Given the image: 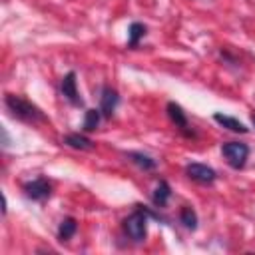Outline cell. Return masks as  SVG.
I'll use <instances>...</instances> for the list:
<instances>
[{
  "label": "cell",
  "instance_id": "14",
  "mask_svg": "<svg viewBox=\"0 0 255 255\" xmlns=\"http://www.w3.org/2000/svg\"><path fill=\"white\" fill-rule=\"evenodd\" d=\"M179 223H181L185 229L195 231V229H197V213H195V209L189 207V205H183V207L179 209Z\"/></svg>",
  "mask_w": 255,
  "mask_h": 255
},
{
  "label": "cell",
  "instance_id": "4",
  "mask_svg": "<svg viewBox=\"0 0 255 255\" xmlns=\"http://www.w3.org/2000/svg\"><path fill=\"white\" fill-rule=\"evenodd\" d=\"M26 197H30L32 201H46L52 195V185L46 177H36L32 181H26L22 185Z\"/></svg>",
  "mask_w": 255,
  "mask_h": 255
},
{
  "label": "cell",
  "instance_id": "2",
  "mask_svg": "<svg viewBox=\"0 0 255 255\" xmlns=\"http://www.w3.org/2000/svg\"><path fill=\"white\" fill-rule=\"evenodd\" d=\"M147 219H149V213H147V209L143 205H137V209L131 211L124 219V231L133 243H141L145 239V235H147Z\"/></svg>",
  "mask_w": 255,
  "mask_h": 255
},
{
  "label": "cell",
  "instance_id": "6",
  "mask_svg": "<svg viewBox=\"0 0 255 255\" xmlns=\"http://www.w3.org/2000/svg\"><path fill=\"white\" fill-rule=\"evenodd\" d=\"M167 116H169V120L175 124V128H177L185 137H193V135H195V131L191 129L189 120H187V116H185V112H183V108H181L179 104L169 102V104H167Z\"/></svg>",
  "mask_w": 255,
  "mask_h": 255
},
{
  "label": "cell",
  "instance_id": "1",
  "mask_svg": "<svg viewBox=\"0 0 255 255\" xmlns=\"http://www.w3.org/2000/svg\"><path fill=\"white\" fill-rule=\"evenodd\" d=\"M4 104L6 108L12 112L14 118L26 122V124H42V122H48V118L44 116V112L32 104L30 100L22 98V96H16V94H6L4 98Z\"/></svg>",
  "mask_w": 255,
  "mask_h": 255
},
{
  "label": "cell",
  "instance_id": "5",
  "mask_svg": "<svg viewBox=\"0 0 255 255\" xmlns=\"http://www.w3.org/2000/svg\"><path fill=\"white\" fill-rule=\"evenodd\" d=\"M185 173H187L189 179H193L195 183H201V185H209L217 177L215 169L205 165V163H187L185 165Z\"/></svg>",
  "mask_w": 255,
  "mask_h": 255
},
{
  "label": "cell",
  "instance_id": "3",
  "mask_svg": "<svg viewBox=\"0 0 255 255\" xmlns=\"http://www.w3.org/2000/svg\"><path fill=\"white\" fill-rule=\"evenodd\" d=\"M221 153L233 169H241L247 163L249 147H247V143H241V141H227L221 145Z\"/></svg>",
  "mask_w": 255,
  "mask_h": 255
},
{
  "label": "cell",
  "instance_id": "7",
  "mask_svg": "<svg viewBox=\"0 0 255 255\" xmlns=\"http://www.w3.org/2000/svg\"><path fill=\"white\" fill-rule=\"evenodd\" d=\"M60 90H62V96H64L72 106H84V100L80 98L78 84H76V72H68V74L62 78Z\"/></svg>",
  "mask_w": 255,
  "mask_h": 255
},
{
  "label": "cell",
  "instance_id": "17",
  "mask_svg": "<svg viewBox=\"0 0 255 255\" xmlns=\"http://www.w3.org/2000/svg\"><path fill=\"white\" fill-rule=\"evenodd\" d=\"M251 122H253V126H255V114H253V116H251Z\"/></svg>",
  "mask_w": 255,
  "mask_h": 255
},
{
  "label": "cell",
  "instance_id": "15",
  "mask_svg": "<svg viewBox=\"0 0 255 255\" xmlns=\"http://www.w3.org/2000/svg\"><path fill=\"white\" fill-rule=\"evenodd\" d=\"M128 48H135L139 44V40L145 36V26L141 22H131L129 30H128Z\"/></svg>",
  "mask_w": 255,
  "mask_h": 255
},
{
  "label": "cell",
  "instance_id": "11",
  "mask_svg": "<svg viewBox=\"0 0 255 255\" xmlns=\"http://www.w3.org/2000/svg\"><path fill=\"white\" fill-rule=\"evenodd\" d=\"M169 197H171V187H169V183H167L165 179H159V183L155 185L153 195H151L153 205H155L157 209H159V207H165L167 201H169Z\"/></svg>",
  "mask_w": 255,
  "mask_h": 255
},
{
  "label": "cell",
  "instance_id": "13",
  "mask_svg": "<svg viewBox=\"0 0 255 255\" xmlns=\"http://www.w3.org/2000/svg\"><path fill=\"white\" fill-rule=\"evenodd\" d=\"M76 231H78V221L74 217H64L60 221V227H58V239L60 241H68V239H72L76 235Z\"/></svg>",
  "mask_w": 255,
  "mask_h": 255
},
{
  "label": "cell",
  "instance_id": "10",
  "mask_svg": "<svg viewBox=\"0 0 255 255\" xmlns=\"http://www.w3.org/2000/svg\"><path fill=\"white\" fill-rule=\"evenodd\" d=\"M126 157H128L131 163H135L139 169H143V171H153V169L157 167V161H155L151 155L141 153V151H128Z\"/></svg>",
  "mask_w": 255,
  "mask_h": 255
},
{
  "label": "cell",
  "instance_id": "16",
  "mask_svg": "<svg viewBox=\"0 0 255 255\" xmlns=\"http://www.w3.org/2000/svg\"><path fill=\"white\" fill-rule=\"evenodd\" d=\"M104 116H102V112L100 110H86V116H84V124H82V129L84 131H94V129H98V126H100V120H102Z\"/></svg>",
  "mask_w": 255,
  "mask_h": 255
},
{
  "label": "cell",
  "instance_id": "12",
  "mask_svg": "<svg viewBox=\"0 0 255 255\" xmlns=\"http://www.w3.org/2000/svg\"><path fill=\"white\" fill-rule=\"evenodd\" d=\"M64 143H66L68 147L80 149V151H88V149L94 147V141H92L90 137L82 135V133H68V135L64 137Z\"/></svg>",
  "mask_w": 255,
  "mask_h": 255
},
{
  "label": "cell",
  "instance_id": "9",
  "mask_svg": "<svg viewBox=\"0 0 255 255\" xmlns=\"http://www.w3.org/2000/svg\"><path fill=\"white\" fill-rule=\"evenodd\" d=\"M213 120L219 126H223L225 129H229V131H235V133H247L249 131V128L243 122H239L237 118H231V116H225V114H215Z\"/></svg>",
  "mask_w": 255,
  "mask_h": 255
},
{
  "label": "cell",
  "instance_id": "8",
  "mask_svg": "<svg viewBox=\"0 0 255 255\" xmlns=\"http://www.w3.org/2000/svg\"><path fill=\"white\" fill-rule=\"evenodd\" d=\"M118 104H120V94H118L114 88L104 86V88H102V96H100V112H102V116H104L106 120H110V118L114 116Z\"/></svg>",
  "mask_w": 255,
  "mask_h": 255
}]
</instances>
